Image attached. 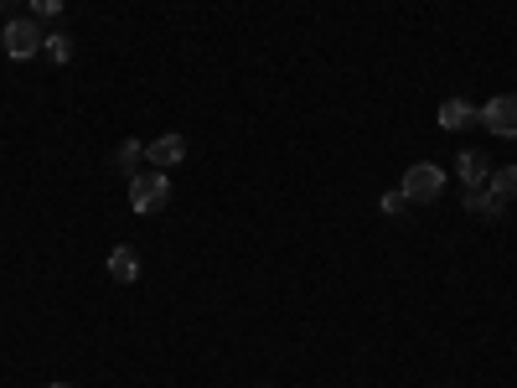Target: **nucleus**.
I'll use <instances>...</instances> for the list:
<instances>
[{"instance_id":"obj_1","label":"nucleus","mask_w":517,"mask_h":388,"mask_svg":"<svg viewBox=\"0 0 517 388\" xmlns=\"http://www.w3.org/2000/svg\"><path fill=\"white\" fill-rule=\"evenodd\" d=\"M171 202V182H166V171H135L130 176V207L135 213H161V207Z\"/></svg>"},{"instance_id":"obj_2","label":"nucleus","mask_w":517,"mask_h":388,"mask_svg":"<svg viewBox=\"0 0 517 388\" xmlns=\"http://www.w3.org/2000/svg\"><path fill=\"white\" fill-rule=\"evenodd\" d=\"M0 47H6V57H16V63H26V57H37V52L47 47V37H42V21H32V16H16V21H6V32H0Z\"/></svg>"},{"instance_id":"obj_3","label":"nucleus","mask_w":517,"mask_h":388,"mask_svg":"<svg viewBox=\"0 0 517 388\" xmlns=\"http://www.w3.org/2000/svg\"><path fill=\"white\" fill-rule=\"evenodd\" d=\"M409 202H435L440 192H445V171L440 166H430V161H419V166H409L404 171V187H399Z\"/></svg>"},{"instance_id":"obj_4","label":"nucleus","mask_w":517,"mask_h":388,"mask_svg":"<svg viewBox=\"0 0 517 388\" xmlns=\"http://www.w3.org/2000/svg\"><path fill=\"white\" fill-rule=\"evenodd\" d=\"M481 125L492 135H502V140H517V94H497L481 109Z\"/></svg>"},{"instance_id":"obj_5","label":"nucleus","mask_w":517,"mask_h":388,"mask_svg":"<svg viewBox=\"0 0 517 388\" xmlns=\"http://www.w3.org/2000/svg\"><path fill=\"white\" fill-rule=\"evenodd\" d=\"M145 156H150V166H156V171H171V166L187 161V140H181V135H161V140L145 145Z\"/></svg>"},{"instance_id":"obj_6","label":"nucleus","mask_w":517,"mask_h":388,"mask_svg":"<svg viewBox=\"0 0 517 388\" xmlns=\"http://www.w3.org/2000/svg\"><path fill=\"white\" fill-rule=\"evenodd\" d=\"M109 280H114V285H135V280H140V254H135L130 244L109 249Z\"/></svg>"},{"instance_id":"obj_7","label":"nucleus","mask_w":517,"mask_h":388,"mask_svg":"<svg viewBox=\"0 0 517 388\" xmlns=\"http://www.w3.org/2000/svg\"><path fill=\"white\" fill-rule=\"evenodd\" d=\"M455 171H461V182H466L471 192H481V187H486V176H492V161H486L481 151H461V161H455Z\"/></svg>"},{"instance_id":"obj_8","label":"nucleus","mask_w":517,"mask_h":388,"mask_svg":"<svg viewBox=\"0 0 517 388\" xmlns=\"http://www.w3.org/2000/svg\"><path fill=\"white\" fill-rule=\"evenodd\" d=\"M476 119H481V109H471L466 99H445L440 104V125L445 130H466V125H476Z\"/></svg>"},{"instance_id":"obj_9","label":"nucleus","mask_w":517,"mask_h":388,"mask_svg":"<svg viewBox=\"0 0 517 388\" xmlns=\"http://www.w3.org/2000/svg\"><path fill=\"white\" fill-rule=\"evenodd\" d=\"M486 187H492V197L512 202V197H517V166H492V176H486Z\"/></svg>"},{"instance_id":"obj_10","label":"nucleus","mask_w":517,"mask_h":388,"mask_svg":"<svg viewBox=\"0 0 517 388\" xmlns=\"http://www.w3.org/2000/svg\"><path fill=\"white\" fill-rule=\"evenodd\" d=\"M466 207H471V213H481V218H497L502 213V197H492V192H466Z\"/></svg>"},{"instance_id":"obj_11","label":"nucleus","mask_w":517,"mask_h":388,"mask_svg":"<svg viewBox=\"0 0 517 388\" xmlns=\"http://www.w3.org/2000/svg\"><path fill=\"white\" fill-rule=\"evenodd\" d=\"M140 156H145V145H140V140H125V145H119V151H114V166L125 171V176H135Z\"/></svg>"},{"instance_id":"obj_12","label":"nucleus","mask_w":517,"mask_h":388,"mask_svg":"<svg viewBox=\"0 0 517 388\" xmlns=\"http://www.w3.org/2000/svg\"><path fill=\"white\" fill-rule=\"evenodd\" d=\"M47 52L57 57V63H68V57H73V37H63V32H52V37H47Z\"/></svg>"},{"instance_id":"obj_13","label":"nucleus","mask_w":517,"mask_h":388,"mask_svg":"<svg viewBox=\"0 0 517 388\" xmlns=\"http://www.w3.org/2000/svg\"><path fill=\"white\" fill-rule=\"evenodd\" d=\"M404 207H409V197H404V192H388V197H383V213H388V218H393V213H404Z\"/></svg>"},{"instance_id":"obj_14","label":"nucleus","mask_w":517,"mask_h":388,"mask_svg":"<svg viewBox=\"0 0 517 388\" xmlns=\"http://www.w3.org/2000/svg\"><path fill=\"white\" fill-rule=\"evenodd\" d=\"M37 16H63V0H32Z\"/></svg>"},{"instance_id":"obj_15","label":"nucleus","mask_w":517,"mask_h":388,"mask_svg":"<svg viewBox=\"0 0 517 388\" xmlns=\"http://www.w3.org/2000/svg\"><path fill=\"white\" fill-rule=\"evenodd\" d=\"M47 388H68V383H47Z\"/></svg>"}]
</instances>
